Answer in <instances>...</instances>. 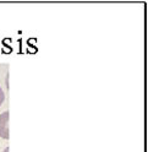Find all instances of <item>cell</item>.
I'll use <instances>...</instances> for the list:
<instances>
[{"instance_id":"obj_2","label":"cell","mask_w":153,"mask_h":152,"mask_svg":"<svg viewBox=\"0 0 153 152\" xmlns=\"http://www.w3.org/2000/svg\"><path fill=\"white\" fill-rule=\"evenodd\" d=\"M4 99H5V93H4V90L0 87V106L4 103Z\"/></svg>"},{"instance_id":"obj_3","label":"cell","mask_w":153,"mask_h":152,"mask_svg":"<svg viewBox=\"0 0 153 152\" xmlns=\"http://www.w3.org/2000/svg\"><path fill=\"white\" fill-rule=\"evenodd\" d=\"M3 152H9V147H5V150Z\"/></svg>"},{"instance_id":"obj_1","label":"cell","mask_w":153,"mask_h":152,"mask_svg":"<svg viewBox=\"0 0 153 152\" xmlns=\"http://www.w3.org/2000/svg\"><path fill=\"white\" fill-rule=\"evenodd\" d=\"M9 110L0 114V137L4 140H9L10 133H9Z\"/></svg>"}]
</instances>
